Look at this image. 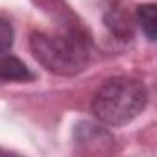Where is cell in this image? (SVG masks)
<instances>
[{
  "label": "cell",
  "mask_w": 157,
  "mask_h": 157,
  "mask_svg": "<svg viewBox=\"0 0 157 157\" xmlns=\"http://www.w3.org/2000/svg\"><path fill=\"white\" fill-rule=\"evenodd\" d=\"M13 26L10 24V21L0 17V54H6L11 46H13Z\"/></svg>",
  "instance_id": "7"
},
{
  "label": "cell",
  "mask_w": 157,
  "mask_h": 157,
  "mask_svg": "<svg viewBox=\"0 0 157 157\" xmlns=\"http://www.w3.org/2000/svg\"><path fill=\"white\" fill-rule=\"evenodd\" d=\"M105 24L107 28L120 39H128L133 35V26H131V19L129 15H126L120 10H113L107 13L105 17Z\"/></svg>",
  "instance_id": "5"
},
{
  "label": "cell",
  "mask_w": 157,
  "mask_h": 157,
  "mask_svg": "<svg viewBox=\"0 0 157 157\" xmlns=\"http://www.w3.org/2000/svg\"><path fill=\"white\" fill-rule=\"evenodd\" d=\"M137 22L142 28L144 35L148 41H155V30H157V21H155V4H142L137 8Z\"/></svg>",
  "instance_id": "6"
},
{
  "label": "cell",
  "mask_w": 157,
  "mask_h": 157,
  "mask_svg": "<svg viewBox=\"0 0 157 157\" xmlns=\"http://www.w3.org/2000/svg\"><path fill=\"white\" fill-rule=\"evenodd\" d=\"M74 140L76 144L83 146V151H107L111 148V144L115 142L111 133L102 128L100 124H93V122H83L78 124L74 129Z\"/></svg>",
  "instance_id": "3"
},
{
  "label": "cell",
  "mask_w": 157,
  "mask_h": 157,
  "mask_svg": "<svg viewBox=\"0 0 157 157\" xmlns=\"http://www.w3.org/2000/svg\"><path fill=\"white\" fill-rule=\"evenodd\" d=\"M30 50L48 72L57 76H76L89 63V44L80 32L74 30L63 33L33 32Z\"/></svg>",
  "instance_id": "2"
},
{
  "label": "cell",
  "mask_w": 157,
  "mask_h": 157,
  "mask_svg": "<svg viewBox=\"0 0 157 157\" xmlns=\"http://www.w3.org/2000/svg\"><path fill=\"white\" fill-rule=\"evenodd\" d=\"M0 153H4V151H2V150H0Z\"/></svg>",
  "instance_id": "8"
},
{
  "label": "cell",
  "mask_w": 157,
  "mask_h": 157,
  "mask_svg": "<svg viewBox=\"0 0 157 157\" xmlns=\"http://www.w3.org/2000/svg\"><path fill=\"white\" fill-rule=\"evenodd\" d=\"M33 74L30 72V68L13 56H6L0 54V82H32Z\"/></svg>",
  "instance_id": "4"
},
{
  "label": "cell",
  "mask_w": 157,
  "mask_h": 157,
  "mask_svg": "<svg viewBox=\"0 0 157 157\" xmlns=\"http://www.w3.org/2000/svg\"><path fill=\"white\" fill-rule=\"evenodd\" d=\"M148 104L146 85L131 76H115L100 85L93 96V113L98 122L118 128L137 118Z\"/></svg>",
  "instance_id": "1"
}]
</instances>
